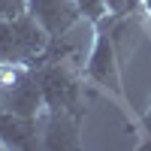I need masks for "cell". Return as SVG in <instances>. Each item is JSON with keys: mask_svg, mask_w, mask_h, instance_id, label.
<instances>
[{"mask_svg": "<svg viewBox=\"0 0 151 151\" xmlns=\"http://www.w3.org/2000/svg\"><path fill=\"white\" fill-rule=\"evenodd\" d=\"M42 118H24L18 112L0 106V145L3 148H18V151H33L42 148Z\"/></svg>", "mask_w": 151, "mask_h": 151, "instance_id": "obj_3", "label": "cell"}, {"mask_svg": "<svg viewBox=\"0 0 151 151\" xmlns=\"http://www.w3.org/2000/svg\"><path fill=\"white\" fill-rule=\"evenodd\" d=\"M76 3H79L82 18H88L91 24H97V21H103L106 15H112L109 6H106V0H76Z\"/></svg>", "mask_w": 151, "mask_h": 151, "instance_id": "obj_6", "label": "cell"}, {"mask_svg": "<svg viewBox=\"0 0 151 151\" xmlns=\"http://www.w3.org/2000/svg\"><path fill=\"white\" fill-rule=\"evenodd\" d=\"M0 148H3V145H0Z\"/></svg>", "mask_w": 151, "mask_h": 151, "instance_id": "obj_8", "label": "cell"}, {"mask_svg": "<svg viewBox=\"0 0 151 151\" xmlns=\"http://www.w3.org/2000/svg\"><path fill=\"white\" fill-rule=\"evenodd\" d=\"M142 12H148V18H151V0H142Z\"/></svg>", "mask_w": 151, "mask_h": 151, "instance_id": "obj_7", "label": "cell"}, {"mask_svg": "<svg viewBox=\"0 0 151 151\" xmlns=\"http://www.w3.org/2000/svg\"><path fill=\"white\" fill-rule=\"evenodd\" d=\"M85 79L100 85V88H106L121 106H127L124 85H121V52H118L115 36H112L109 15L94 24V48L85 60Z\"/></svg>", "mask_w": 151, "mask_h": 151, "instance_id": "obj_2", "label": "cell"}, {"mask_svg": "<svg viewBox=\"0 0 151 151\" xmlns=\"http://www.w3.org/2000/svg\"><path fill=\"white\" fill-rule=\"evenodd\" d=\"M24 6L45 27L48 36H64V33H70L73 24L82 21L76 0H24Z\"/></svg>", "mask_w": 151, "mask_h": 151, "instance_id": "obj_4", "label": "cell"}, {"mask_svg": "<svg viewBox=\"0 0 151 151\" xmlns=\"http://www.w3.org/2000/svg\"><path fill=\"white\" fill-rule=\"evenodd\" d=\"M82 121L73 115H42V148H79Z\"/></svg>", "mask_w": 151, "mask_h": 151, "instance_id": "obj_5", "label": "cell"}, {"mask_svg": "<svg viewBox=\"0 0 151 151\" xmlns=\"http://www.w3.org/2000/svg\"><path fill=\"white\" fill-rule=\"evenodd\" d=\"M52 36L27 9L0 18V64L33 67Z\"/></svg>", "mask_w": 151, "mask_h": 151, "instance_id": "obj_1", "label": "cell"}]
</instances>
